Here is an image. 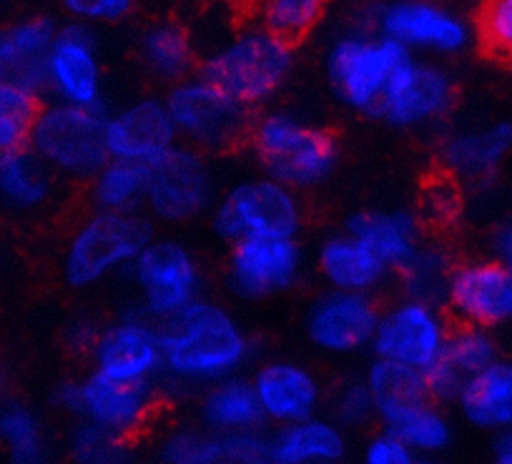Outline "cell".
Returning a JSON list of instances; mask_svg holds the SVG:
<instances>
[{
  "instance_id": "7402d4cb",
  "label": "cell",
  "mask_w": 512,
  "mask_h": 464,
  "mask_svg": "<svg viewBox=\"0 0 512 464\" xmlns=\"http://www.w3.org/2000/svg\"><path fill=\"white\" fill-rule=\"evenodd\" d=\"M164 464H269V437L259 432L221 434L176 429L161 444Z\"/></svg>"
},
{
  "instance_id": "484cf974",
  "label": "cell",
  "mask_w": 512,
  "mask_h": 464,
  "mask_svg": "<svg viewBox=\"0 0 512 464\" xmlns=\"http://www.w3.org/2000/svg\"><path fill=\"white\" fill-rule=\"evenodd\" d=\"M442 164L457 179H487L512 156V121L460 131L442 143Z\"/></svg>"
},
{
  "instance_id": "e0dca14e",
  "label": "cell",
  "mask_w": 512,
  "mask_h": 464,
  "mask_svg": "<svg viewBox=\"0 0 512 464\" xmlns=\"http://www.w3.org/2000/svg\"><path fill=\"white\" fill-rule=\"evenodd\" d=\"M93 372L118 382H156L164 372L159 332L151 322L128 317L98 329L88 352Z\"/></svg>"
},
{
  "instance_id": "ba28073f",
  "label": "cell",
  "mask_w": 512,
  "mask_h": 464,
  "mask_svg": "<svg viewBox=\"0 0 512 464\" xmlns=\"http://www.w3.org/2000/svg\"><path fill=\"white\" fill-rule=\"evenodd\" d=\"M302 226V206L282 181L259 179L236 186L214 214V231L229 244L244 239H292Z\"/></svg>"
},
{
  "instance_id": "5bb4252c",
  "label": "cell",
  "mask_w": 512,
  "mask_h": 464,
  "mask_svg": "<svg viewBox=\"0 0 512 464\" xmlns=\"http://www.w3.org/2000/svg\"><path fill=\"white\" fill-rule=\"evenodd\" d=\"M211 201V176L204 159L191 148L174 146L146 166V199L151 214L169 224L194 219Z\"/></svg>"
},
{
  "instance_id": "8fae6325",
  "label": "cell",
  "mask_w": 512,
  "mask_h": 464,
  "mask_svg": "<svg viewBox=\"0 0 512 464\" xmlns=\"http://www.w3.org/2000/svg\"><path fill=\"white\" fill-rule=\"evenodd\" d=\"M136 286L151 319L174 317L184 306L196 301L201 271L194 254L176 241H149L131 264Z\"/></svg>"
},
{
  "instance_id": "f5cc1de1",
  "label": "cell",
  "mask_w": 512,
  "mask_h": 464,
  "mask_svg": "<svg viewBox=\"0 0 512 464\" xmlns=\"http://www.w3.org/2000/svg\"><path fill=\"white\" fill-rule=\"evenodd\" d=\"M417 464H437V462H432V459H420V462Z\"/></svg>"
},
{
  "instance_id": "52a82bcc",
  "label": "cell",
  "mask_w": 512,
  "mask_h": 464,
  "mask_svg": "<svg viewBox=\"0 0 512 464\" xmlns=\"http://www.w3.org/2000/svg\"><path fill=\"white\" fill-rule=\"evenodd\" d=\"M179 136L206 151H226L249 133V111L204 76L181 78L166 98Z\"/></svg>"
},
{
  "instance_id": "e575fe53",
  "label": "cell",
  "mask_w": 512,
  "mask_h": 464,
  "mask_svg": "<svg viewBox=\"0 0 512 464\" xmlns=\"http://www.w3.org/2000/svg\"><path fill=\"white\" fill-rule=\"evenodd\" d=\"M146 199V166L108 159L91 176V204L96 211L131 214Z\"/></svg>"
},
{
  "instance_id": "4316f807",
  "label": "cell",
  "mask_w": 512,
  "mask_h": 464,
  "mask_svg": "<svg viewBox=\"0 0 512 464\" xmlns=\"http://www.w3.org/2000/svg\"><path fill=\"white\" fill-rule=\"evenodd\" d=\"M347 454V432L329 417L284 424L269 437V464H339Z\"/></svg>"
},
{
  "instance_id": "f35d334b",
  "label": "cell",
  "mask_w": 512,
  "mask_h": 464,
  "mask_svg": "<svg viewBox=\"0 0 512 464\" xmlns=\"http://www.w3.org/2000/svg\"><path fill=\"white\" fill-rule=\"evenodd\" d=\"M256 6L264 31L274 33L292 46L314 31L324 13V8L314 6L309 0H259Z\"/></svg>"
},
{
  "instance_id": "60d3db41",
  "label": "cell",
  "mask_w": 512,
  "mask_h": 464,
  "mask_svg": "<svg viewBox=\"0 0 512 464\" xmlns=\"http://www.w3.org/2000/svg\"><path fill=\"white\" fill-rule=\"evenodd\" d=\"M477 38L495 61L512 68V0H482Z\"/></svg>"
},
{
  "instance_id": "4dcf8cb0",
  "label": "cell",
  "mask_w": 512,
  "mask_h": 464,
  "mask_svg": "<svg viewBox=\"0 0 512 464\" xmlns=\"http://www.w3.org/2000/svg\"><path fill=\"white\" fill-rule=\"evenodd\" d=\"M53 196V171L31 148L0 153V204L13 211H38Z\"/></svg>"
},
{
  "instance_id": "277c9868",
  "label": "cell",
  "mask_w": 512,
  "mask_h": 464,
  "mask_svg": "<svg viewBox=\"0 0 512 464\" xmlns=\"http://www.w3.org/2000/svg\"><path fill=\"white\" fill-rule=\"evenodd\" d=\"M151 241V229L131 211H96L71 234L63 254V276L73 289H91L131 266Z\"/></svg>"
},
{
  "instance_id": "c3c4849f",
  "label": "cell",
  "mask_w": 512,
  "mask_h": 464,
  "mask_svg": "<svg viewBox=\"0 0 512 464\" xmlns=\"http://www.w3.org/2000/svg\"><path fill=\"white\" fill-rule=\"evenodd\" d=\"M492 464H512V427L497 432L495 447H492Z\"/></svg>"
},
{
  "instance_id": "7bdbcfd3",
  "label": "cell",
  "mask_w": 512,
  "mask_h": 464,
  "mask_svg": "<svg viewBox=\"0 0 512 464\" xmlns=\"http://www.w3.org/2000/svg\"><path fill=\"white\" fill-rule=\"evenodd\" d=\"M455 176L432 179L422 191L420 219L432 226H447L460 216V191L452 184Z\"/></svg>"
},
{
  "instance_id": "9a60e30c",
  "label": "cell",
  "mask_w": 512,
  "mask_h": 464,
  "mask_svg": "<svg viewBox=\"0 0 512 464\" xmlns=\"http://www.w3.org/2000/svg\"><path fill=\"white\" fill-rule=\"evenodd\" d=\"M455 81L430 63H405L379 101L377 116L397 128H422L445 118L455 106Z\"/></svg>"
},
{
  "instance_id": "f1b7e54d",
  "label": "cell",
  "mask_w": 512,
  "mask_h": 464,
  "mask_svg": "<svg viewBox=\"0 0 512 464\" xmlns=\"http://www.w3.org/2000/svg\"><path fill=\"white\" fill-rule=\"evenodd\" d=\"M199 419L201 427L221 434L259 432L267 424L251 382L239 377H226L204 387V397L199 402Z\"/></svg>"
},
{
  "instance_id": "f546056e",
  "label": "cell",
  "mask_w": 512,
  "mask_h": 464,
  "mask_svg": "<svg viewBox=\"0 0 512 464\" xmlns=\"http://www.w3.org/2000/svg\"><path fill=\"white\" fill-rule=\"evenodd\" d=\"M319 269L337 291L369 294L390 274V269L354 236H332L319 249Z\"/></svg>"
},
{
  "instance_id": "ee69618b",
  "label": "cell",
  "mask_w": 512,
  "mask_h": 464,
  "mask_svg": "<svg viewBox=\"0 0 512 464\" xmlns=\"http://www.w3.org/2000/svg\"><path fill=\"white\" fill-rule=\"evenodd\" d=\"M136 0H63V8L81 23H116L131 16Z\"/></svg>"
},
{
  "instance_id": "2e32d148",
  "label": "cell",
  "mask_w": 512,
  "mask_h": 464,
  "mask_svg": "<svg viewBox=\"0 0 512 464\" xmlns=\"http://www.w3.org/2000/svg\"><path fill=\"white\" fill-rule=\"evenodd\" d=\"M226 279L244 299H267L297 284L304 256L292 239H244L231 244Z\"/></svg>"
},
{
  "instance_id": "836d02e7",
  "label": "cell",
  "mask_w": 512,
  "mask_h": 464,
  "mask_svg": "<svg viewBox=\"0 0 512 464\" xmlns=\"http://www.w3.org/2000/svg\"><path fill=\"white\" fill-rule=\"evenodd\" d=\"M0 447L11 464H48L46 427L31 407L21 402H0Z\"/></svg>"
},
{
  "instance_id": "7a4b0ae2",
  "label": "cell",
  "mask_w": 512,
  "mask_h": 464,
  "mask_svg": "<svg viewBox=\"0 0 512 464\" xmlns=\"http://www.w3.org/2000/svg\"><path fill=\"white\" fill-rule=\"evenodd\" d=\"M249 133L269 179L282 181L289 189H314L337 169L339 146L334 133L304 126L289 113H267Z\"/></svg>"
},
{
  "instance_id": "d6a6232c",
  "label": "cell",
  "mask_w": 512,
  "mask_h": 464,
  "mask_svg": "<svg viewBox=\"0 0 512 464\" xmlns=\"http://www.w3.org/2000/svg\"><path fill=\"white\" fill-rule=\"evenodd\" d=\"M382 429L400 437L417 457H432L450 447L452 424L435 399H425L384 419Z\"/></svg>"
},
{
  "instance_id": "cb8c5ba5",
  "label": "cell",
  "mask_w": 512,
  "mask_h": 464,
  "mask_svg": "<svg viewBox=\"0 0 512 464\" xmlns=\"http://www.w3.org/2000/svg\"><path fill=\"white\" fill-rule=\"evenodd\" d=\"M53 36L56 28L48 18H26L0 28V78L41 93Z\"/></svg>"
},
{
  "instance_id": "b9f144b4",
  "label": "cell",
  "mask_w": 512,
  "mask_h": 464,
  "mask_svg": "<svg viewBox=\"0 0 512 464\" xmlns=\"http://www.w3.org/2000/svg\"><path fill=\"white\" fill-rule=\"evenodd\" d=\"M329 419L337 422L344 432L347 429H359L372 422V419H377L372 394H369L364 379L362 382H347L337 387V392L329 399Z\"/></svg>"
},
{
  "instance_id": "ab89813d",
  "label": "cell",
  "mask_w": 512,
  "mask_h": 464,
  "mask_svg": "<svg viewBox=\"0 0 512 464\" xmlns=\"http://www.w3.org/2000/svg\"><path fill=\"white\" fill-rule=\"evenodd\" d=\"M452 266L447 261V256L437 249H425L422 246L420 254L415 256L407 269H402V279H405V291L412 299L432 301L437 304L440 299H445L447 289V276H450Z\"/></svg>"
},
{
  "instance_id": "ffe728a7",
  "label": "cell",
  "mask_w": 512,
  "mask_h": 464,
  "mask_svg": "<svg viewBox=\"0 0 512 464\" xmlns=\"http://www.w3.org/2000/svg\"><path fill=\"white\" fill-rule=\"evenodd\" d=\"M251 389L262 407L264 422L277 427L314 417L324 402V389L317 374L289 359L262 364L251 377Z\"/></svg>"
},
{
  "instance_id": "8992f818",
  "label": "cell",
  "mask_w": 512,
  "mask_h": 464,
  "mask_svg": "<svg viewBox=\"0 0 512 464\" xmlns=\"http://www.w3.org/2000/svg\"><path fill=\"white\" fill-rule=\"evenodd\" d=\"M412 58L410 48L387 36L352 33L339 38L327 58L329 81L349 108L377 113L395 73Z\"/></svg>"
},
{
  "instance_id": "5b68a950",
  "label": "cell",
  "mask_w": 512,
  "mask_h": 464,
  "mask_svg": "<svg viewBox=\"0 0 512 464\" xmlns=\"http://www.w3.org/2000/svg\"><path fill=\"white\" fill-rule=\"evenodd\" d=\"M28 148L56 174L93 176L111 159L106 146V116L98 106L56 103L41 108Z\"/></svg>"
},
{
  "instance_id": "db71d44e",
  "label": "cell",
  "mask_w": 512,
  "mask_h": 464,
  "mask_svg": "<svg viewBox=\"0 0 512 464\" xmlns=\"http://www.w3.org/2000/svg\"><path fill=\"white\" fill-rule=\"evenodd\" d=\"M0 3H3V0H0Z\"/></svg>"
},
{
  "instance_id": "f907efd6",
  "label": "cell",
  "mask_w": 512,
  "mask_h": 464,
  "mask_svg": "<svg viewBox=\"0 0 512 464\" xmlns=\"http://www.w3.org/2000/svg\"><path fill=\"white\" fill-rule=\"evenodd\" d=\"M309 3H314V6H319V8H327L332 0H309Z\"/></svg>"
},
{
  "instance_id": "816d5d0a",
  "label": "cell",
  "mask_w": 512,
  "mask_h": 464,
  "mask_svg": "<svg viewBox=\"0 0 512 464\" xmlns=\"http://www.w3.org/2000/svg\"><path fill=\"white\" fill-rule=\"evenodd\" d=\"M236 6H251V3H259V0H231Z\"/></svg>"
},
{
  "instance_id": "bcb514c9",
  "label": "cell",
  "mask_w": 512,
  "mask_h": 464,
  "mask_svg": "<svg viewBox=\"0 0 512 464\" xmlns=\"http://www.w3.org/2000/svg\"><path fill=\"white\" fill-rule=\"evenodd\" d=\"M96 334H98V327H93L88 319H78V322H73L66 332L68 349L76 354H88L91 352L93 342H96Z\"/></svg>"
},
{
  "instance_id": "d590c367",
  "label": "cell",
  "mask_w": 512,
  "mask_h": 464,
  "mask_svg": "<svg viewBox=\"0 0 512 464\" xmlns=\"http://www.w3.org/2000/svg\"><path fill=\"white\" fill-rule=\"evenodd\" d=\"M144 66L164 81H181L194 68V48L189 33L179 23H154L141 38Z\"/></svg>"
},
{
  "instance_id": "1f68e13d",
  "label": "cell",
  "mask_w": 512,
  "mask_h": 464,
  "mask_svg": "<svg viewBox=\"0 0 512 464\" xmlns=\"http://www.w3.org/2000/svg\"><path fill=\"white\" fill-rule=\"evenodd\" d=\"M364 384L372 394L374 412H377L379 422L395 417L397 412L412 407V404L430 399L425 374L405 367V364L387 362V359H377L369 367Z\"/></svg>"
},
{
  "instance_id": "3957f363",
  "label": "cell",
  "mask_w": 512,
  "mask_h": 464,
  "mask_svg": "<svg viewBox=\"0 0 512 464\" xmlns=\"http://www.w3.org/2000/svg\"><path fill=\"white\" fill-rule=\"evenodd\" d=\"M292 66V43L282 41L264 28H256L219 48L204 63L201 76L244 106H254L272 98L287 83Z\"/></svg>"
},
{
  "instance_id": "8d00e7d4",
  "label": "cell",
  "mask_w": 512,
  "mask_h": 464,
  "mask_svg": "<svg viewBox=\"0 0 512 464\" xmlns=\"http://www.w3.org/2000/svg\"><path fill=\"white\" fill-rule=\"evenodd\" d=\"M41 108V93L0 78V153L28 148Z\"/></svg>"
},
{
  "instance_id": "7c38bea8",
  "label": "cell",
  "mask_w": 512,
  "mask_h": 464,
  "mask_svg": "<svg viewBox=\"0 0 512 464\" xmlns=\"http://www.w3.org/2000/svg\"><path fill=\"white\" fill-rule=\"evenodd\" d=\"M445 301L465 327L495 329L512 324V269L497 259L462 261L447 276Z\"/></svg>"
},
{
  "instance_id": "44dd1931",
  "label": "cell",
  "mask_w": 512,
  "mask_h": 464,
  "mask_svg": "<svg viewBox=\"0 0 512 464\" xmlns=\"http://www.w3.org/2000/svg\"><path fill=\"white\" fill-rule=\"evenodd\" d=\"M176 131L164 101L146 98L106 118L108 156L118 161L149 166L176 146Z\"/></svg>"
},
{
  "instance_id": "9c48e42d",
  "label": "cell",
  "mask_w": 512,
  "mask_h": 464,
  "mask_svg": "<svg viewBox=\"0 0 512 464\" xmlns=\"http://www.w3.org/2000/svg\"><path fill=\"white\" fill-rule=\"evenodd\" d=\"M452 327L437 304L407 296L390 312L379 314L372 349L377 359L405 364L427 374L442 357Z\"/></svg>"
},
{
  "instance_id": "d6986e66",
  "label": "cell",
  "mask_w": 512,
  "mask_h": 464,
  "mask_svg": "<svg viewBox=\"0 0 512 464\" xmlns=\"http://www.w3.org/2000/svg\"><path fill=\"white\" fill-rule=\"evenodd\" d=\"M101 83V61L91 31L83 23L56 31L46 58V88H51L61 103L98 106Z\"/></svg>"
},
{
  "instance_id": "7dc6e473",
  "label": "cell",
  "mask_w": 512,
  "mask_h": 464,
  "mask_svg": "<svg viewBox=\"0 0 512 464\" xmlns=\"http://www.w3.org/2000/svg\"><path fill=\"white\" fill-rule=\"evenodd\" d=\"M495 259L500 264H505L507 269H512V219L505 221L500 226L495 236Z\"/></svg>"
},
{
  "instance_id": "74e56055",
  "label": "cell",
  "mask_w": 512,
  "mask_h": 464,
  "mask_svg": "<svg viewBox=\"0 0 512 464\" xmlns=\"http://www.w3.org/2000/svg\"><path fill=\"white\" fill-rule=\"evenodd\" d=\"M68 464H134L131 439L93 427L78 419L66 442Z\"/></svg>"
},
{
  "instance_id": "30bf717a",
  "label": "cell",
  "mask_w": 512,
  "mask_h": 464,
  "mask_svg": "<svg viewBox=\"0 0 512 464\" xmlns=\"http://www.w3.org/2000/svg\"><path fill=\"white\" fill-rule=\"evenodd\" d=\"M159 392L156 382H118L91 372L76 382L73 417L116 437L134 439L154 417Z\"/></svg>"
},
{
  "instance_id": "6da1fadb",
  "label": "cell",
  "mask_w": 512,
  "mask_h": 464,
  "mask_svg": "<svg viewBox=\"0 0 512 464\" xmlns=\"http://www.w3.org/2000/svg\"><path fill=\"white\" fill-rule=\"evenodd\" d=\"M156 332L164 359L161 379L171 387H209L226 377H236L251 357L244 329L226 309L206 301H191L174 317L164 319Z\"/></svg>"
},
{
  "instance_id": "4fadbf2b",
  "label": "cell",
  "mask_w": 512,
  "mask_h": 464,
  "mask_svg": "<svg viewBox=\"0 0 512 464\" xmlns=\"http://www.w3.org/2000/svg\"><path fill=\"white\" fill-rule=\"evenodd\" d=\"M382 36L405 48L457 56L475 41V31L462 16L432 0H395L372 16Z\"/></svg>"
},
{
  "instance_id": "83f0119b",
  "label": "cell",
  "mask_w": 512,
  "mask_h": 464,
  "mask_svg": "<svg viewBox=\"0 0 512 464\" xmlns=\"http://www.w3.org/2000/svg\"><path fill=\"white\" fill-rule=\"evenodd\" d=\"M462 417L482 432L512 427V362L497 357L490 367L470 379L455 399Z\"/></svg>"
},
{
  "instance_id": "f6af8a7d",
  "label": "cell",
  "mask_w": 512,
  "mask_h": 464,
  "mask_svg": "<svg viewBox=\"0 0 512 464\" xmlns=\"http://www.w3.org/2000/svg\"><path fill=\"white\" fill-rule=\"evenodd\" d=\"M420 457L392 432L372 434L362 449V464H417Z\"/></svg>"
},
{
  "instance_id": "ac0fdd59",
  "label": "cell",
  "mask_w": 512,
  "mask_h": 464,
  "mask_svg": "<svg viewBox=\"0 0 512 464\" xmlns=\"http://www.w3.org/2000/svg\"><path fill=\"white\" fill-rule=\"evenodd\" d=\"M379 314L369 294L332 289L309 309L307 337L324 354L362 352L372 347Z\"/></svg>"
},
{
  "instance_id": "603a6c76",
  "label": "cell",
  "mask_w": 512,
  "mask_h": 464,
  "mask_svg": "<svg viewBox=\"0 0 512 464\" xmlns=\"http://www.w3.org/2000/svg\"><path fill=\"white\" fill-rule=\"evenodd\" d=\"M497 357H500V347H497L492 332L465 327V324L460 329H452L445 352L437 359L435 367L425 374L430 399H435L437 404L455 402L462 387L475 374L490 367Z\"/></svg>"
},
{
  "instance_id": "681fc988",
  "label": "cell",
  "mask_w": 512,
  "mask_h": 464,
  "mask_svg": "<svg viewBox=\"0 0 512 464\" xmlns=\"http://www.w3.org/2000/svg\"><path fill=\"white\" fill-rule=\"evenodd\" d=\"M3 389H6V374L0 369V402H3Z\"/></svg>"
},
{
  "instance_id": "d4e9b609",
  "label": "cell",
  "mask_w": 512,
  "mask_h": 464,
  "mask_svg": "<svg viewBox=\"0 0 512 464\" xmlns=\"http://www.w3.org/2000/svg\"><path fill=\"white\" fill-rule=\"evenodd\" d=\"M347 234L367 246L390 271H402L420 254V221L405 211H364L349 219Z\"/></svg>"
}]
</instances>
